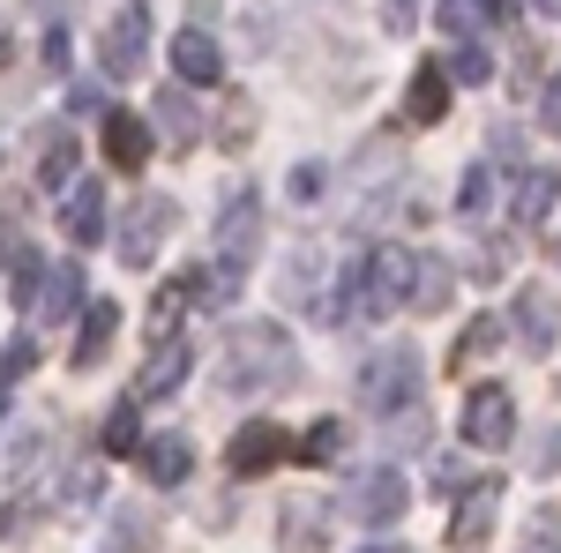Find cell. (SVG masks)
Returning a JSON list of instances; mask_svg holds the SVG:
<instances>
[{
  "mask_svg": "<svg viewBox=\"0 0 561 553\" xmlns=\"http://www.w3.org/2000/svg\"><path fill=\"white\" fill-rule=\"evenodd\" d=\"M531 8H539V15H554V23H561V0H531Z\"/></svg>",
  "mask_w": 561,
  "mask_h": 553,
  "instance_id": "45",
  "label": "cell"
},
{
  "mask_svg": "<svg viewBox=\"0 0 561 553\" xmlns=\"http://www.w3.org/2000/svg\"><path fill=\"white\" fill-rule=\"evenodd\" d=\"M524 553H561V546H554V531L539 523V539H531V546H524Z\"/></svg>",
  "mask_w": 561,
  "mask_h": 553,
  "instance_id": "44",
  "label": "cell"
},
{
  "mask_svg": "<svg viewBox=\"0 0 561 553\" xmlns=\"http://www.w3.org/2000/svg\"><path fill=\"white\" fill-rule=\"evenodd\" d=\"M187 367H195V352L165 337L158 352H150V359H142V375H135V396H173V389L187 382Z\"/></svg>",
  "mask_w": 561,
  "mask_h": 553,
  "instance_id": "17",
  "label": "cell"
},
{
  "mask_svg": "<svg viewBox=\"0 0 561 553\" xmlns=\"http://www.w3.org/2000/svg\"><path fill=\"white\" fill-rule=\"evenodd\" d=\"M412 307H420V314H442V307H449V269H442L434 255H420V285H412Z\"/></svg>",
  "mask_w": 561,
  "mask_h": 553,
  "instance_id": "29",
  "label": "cell"
},
{
  "mask_svg": "<svg viewBox=\"0 0 561 553\" xmlns=\"http://www.w3.org/2000/svg\"><path fill=\"white\" fill-rule=\"evenodd\" d=\"M38 180H45V187H53V195H60L68 180H76V142H68V135H53V150H45Z\"/></svg>",
  "mask_w": 561,
  "mask_h": 553,
  "instance_id": "32",
  "label": "cell"
},
{
  "mask_svg": "<svg viewBox=\"0 0 561 553\" xmlns=\"http://www.w3.org/2000/svg\"><path fill=\"white\" fill-rule=\"evenodd\" d=\"M554 203H561V172H554V165H531V172L517 180V203H510V217H517L524 232H539Z\"/></svg>",
  "mask_w": 561,
  "mask_h": 553,
  "instance_id": "16",
  "label": "cell"
},
{
  "mask_svg": "<svg viewBox=\"0 0 561 553\" xmlns=\"http://www.w3.org/2000/svg\"><path fill=\"white\" fill-rule=\"evenodd\" d=\"M121 546H128V553L158 546V523H142V509H128V516H121Z\"/></svg>",
  "mask_w": 561,
  "mask_h": 553,
  "instance_id": "36",
  "label": "cell"
},
{
  "mask_svg": "<svg viewBox=\"0 0 561 553\" xmlns=\"http://www.w3.org/2000/svg\"><path fill=\"white\" fill-rule=\"evenodd\" d=\"M510 307H517V337H524V352H531V359H547V352H554V337H561V299L547 292V285H524Z\"/></svg>",
  "mask_w": 561,
  "mask_h": 553,
  "instance_id": "10",
  "label": "cell"
},
{
  "mask_svg": "<svg viewBox=\"0 0 561 553\" xmlns=\"http://www.w3.org/2000/svg\"><path fill=\"white\" fill-rule=\"evenodd\" d=\"M404 502H412V486H404V471L397 464H375V471H359L345 486V509L367 523V531H389L397 516H404Z\"/></svg>",
  "mask_w": 561,
  "mask_h": 553,
  "instance_id": "6",
  "label": "cell"
},
{
  "mask_svg": "<svg viewBox=\"0 0 561 553\" xmlns=\"http://www.w3.org/2000/svg\"><path fill=\"white\" fill-rule=\"evenodd\" d=\"M486 210H494V172L472 165L465 187H457V217H465V224H486Z\"/></svg>",
  "mask_w": 561,
  "mask_h": 553,
  "instance_id": "27",
  "label": "cell"
},
{
  "mask_svg": "<svg viewBox=\"0 0 561 553\" xmlns=\"http://www.w3.org/2000/svg\"><path fill=\"white\" fill-rule=\"evenodd\" d=\"M412 396H420V352L412 344H389L367 359V375H359V404L389 419V412H412Z\"/></svg>",
  "mask_w": 561,
  "mask_h": 553,
  "instance_id": "3",
  "label": "cell"
},
{
  "mask_svg": "<svg viewBox=\"0 0 561 553\" xmlns=\"http://www.w3.org/2000/svg\"><path fill=\"white\" fill-rule=\"evenodd\" d=\"M248 135H255V105H248V97H232V105H225L217 142H225V150H248Z\"/></svg>",
  "mask_w": 561,
  "mask_h": 553,
  "instance_id": "33",
  "label": "cell"
},
{
  "mask_svg": "<svg viewBox=\"0 0 561 553\" xmlns=\"http://www.w3.org/2000/svg\"><path fill=\"white\" fill-rule=\"evenodd\" d=\"M494 15H502L494 0H442V31H449V38H479Z\"/></svg>",
  "mask_w": 561,
  "mask_h": 553,
  "instance_id": "25",
  "label": "cell"
},
{
  "mask_svg": "<svg viewBox=\"0 0 561 553\" xmlns=\"http://www.w3.org/2000/svg\"><path fill=\"white\" fill-rule=\"evenodd\" d=\"M494 509H502V479H479L472 494H465V502H457V516H449V539H457V546L472 553L479 539H486V531H494Z\"/></svg>",
  "mask_w": 561,
  "mask_h": 553,
  "instance_id": "13",
  "label": "cell"
},
{
  "mask_svg": "<svg viewBox=\"0 0 561 553\" xmlns=\"http://www.w3.org/2000/svg\"><path fill=\"white\" fill-rule=\"evenodd\" d=\"M68 105H76V113H98V105H105V90H98V83H76V90H68Z\"/></svg>",
  "mask_w": 561,
  "mask_h": 553,
  "instance_id": "43",
  "label": "cell"
},
{
  "mask_svg": "<svg viewBox=\"0 0 561 553\" xmlns=\"http://www.w3.org/2000/svg\"><path fill=\"white\" fill-rule=\"evenodd\" d=\"M135 464H142L150 486H180V479L195 471V441H187V434H158V441H142V457H135Z\"/></svg>",
  "mask_w": 561,
  "mask_h": 553,
  "instance_id": "15",
  "label": "cell"
},
{
  "mask_svg": "<svg viewBox=\"0 0 561 553\" xmlns=\"http://www.w3.org/2000/svg\"><path fill=\"white\" fill-rule=\"evenodd\" d=\"M412 23H420V0H382V31L389 38H404Z\"/></svg>",
  "mask_w": 561,
  "mask_h": 553,
  "instance_id": "37",
  "label": "cell"
},
{
  "mask_svg": "<svg viewBox=\"0 0 561 553\" xmlns=\"http://www.w3.org/2000/svg\"><path fill=\"white\" fill-rule=\"evenodd\" d=\"M187 299H195V285H158V299H150V337H158V344H165V337L180 330Z\"/></svg>",
  "mask_w": 561,
  "mask_h": 553,
  "instance_id": "26",
  "label": "cell"
},
{
  "mask_svg": "<svg viewBox=\"0 0 561 553\" xmlns=\"http://www.w3.org/2000/svg\"><path fill=\"white\" fill-rule=\"evenodd\" d=\"M449 60H420V76H412V90H404V120L412 128H434L442 113H449Z\"/></svg>",
  "mask_w": 561,
  "mask_h": 553,
  "instance_id": "11",
  "label": "cell"
},
{
  "mask_svg": "<svg viewBox=\"0 0 561 553\" xmlns=\"http://www.w3.org/2000/svg\"><path fill=\"white\" fill-rule=\"evenodd\" d=\"M98 53H105V76H113V83L142 76V68H150V15L135 8V15H121V23H105Z\"/></svg>",
  "mask_w": 561,
  "mask_h": 553,
  "instance_id": "8",
  "label": "cell"
},
{
  "mask_svg": "<svg viewBox=\"0 0 561 553\" xmlns=\"http://www.w3.org/2000/svg\"><path fill=\"white\" fill-rule=\"evenodd\" d=\"M105 165L113 172L150 165V120H142V113H105Z\"/></svg>",
  "mask_w": 561,
  "mask_h": 553,
  "instance_id": "12",
  "label": "cell"
},
{
  "mask_svg": "<svg viewBox=\"0 0 561 553\" xmlns=\"http://www.w3.org/2000/svg\"><path fill=\"white\" fill-rule=\"evenodd\" d=\"M225 464H232V479H262V471H277V464H285V426H277V419H248L240 434H232Z\"/></svg>",
  "mask_w": 561,
  "mask_h": 553,
  "instance_id": "9",
  "label": "cell"
},
{
  "mask_svg": "<svg viewBox=\"0 0 561 553\" xmlns=\"http://www.w3.org/2000/svg\"><path fill=\"white\" fill-rule=\"evenodd\" d=\"M113 457H142V412H135V396H121L113 412H105V434H98Z\"/></svg>",
  "mask_w": 561,
  "mask_h": 553,
  "instance_id": "23",
  "label": "cell"
},
{
  "mask_svg": "<svg viewBox=\"0 0 561 553\" xmlns=\"http://www.w3.org/2000/svg\"><path fill=\"white\" fill-rule=\"evenodd\" d=\"M412 285H420V255H404L397 240L367 255L359 269V292H367V314H389V307H412Z\"/></svg>",
  "mask_w": 561,
  "mask_h": 553,
  "instance_id": "5",
  "label": "cell"
},
{
  "mask_svg": "<svg viewBox=\"0 0 561 553\" xmlns=\"http://www.w3.org/2000/svg\"><path fill=\"white\" fill-rule=\"evenodd\" d=\"M76 307H83V269L68 262V269H53V277H45V299H38V314H45V322H68Z\"/></svg>",
  "mask_w": 561,
  "mask_h": 553,
  "instance_id": "24",
  "label": "cell"
},
{
  "mask_svg": "<svg viewBox=\"0 0 561 553\" xmlns=\"http://www.w3.org/2000/svg\"><path fill=\"white\" fill-rule=\"evenodd\" d=\"M322 180H330L322 165H293V203H322Z\"/></svg>",
  "mask_w": 561,
  "mask_h": 553,
  "instance_id": "38",
  "label": "cell"
},
{
  "mask_svg": "<svg viewBox=\"0 0 561 553\" xmlns=\"http://www.w3.org/2000/svg\"><path fill=\"white\" fill-rule=\"evenodd\" d=\"M255 247H262V203L248 195V187H232V203H225V217H217V269H203L210 307L240 299L248 269H255Z\"/></svg>",
  "mask_w": 561,
  "mask_h": 553,
  "instance_id": "2",
  "label": "cell"
},
{
  "mask_svg": "<svg viewBox=\"0 0 561 553\" xmlns=\"http://www.w3.org/2000/svg\"><path fill=\"white\" fill-rule=\"evenodd\" d=\"M277 546L285 553H322V509H314V502H285V516H277Z\"/></svg>",
  "mask_w": 561,
  "mask_h": 553,
  "instance_id": "21",
  "label": "cell"
},
{
  "mask_svg": "<svg viewBox=\"0 0 561 553\" xmlns=\"http://www.w3.org/2000/svg\"><path fill=\"white\" fill-rule=\"evenodd\" d=\"M449 76H457V83H494V53H486L479 38H465L457 53H449Z\"/></svg>",
  "mask_w": 561,
  "mask_h": 553,
  "instance_id": "30",
  "label": "cell"
},
{
  "mask_svg": "<svg viewBox=\"0 0 561 553\" xmlns=\"http://www.w3.org/2000/svg\"><path fill=\"white\" fill-rule=\"evenodd\" d=\"M113 330H121V307H113V299H90L83 330H76V367H83V375L113 352Z\"/></svg>",
  "mask_w": 561,
  "mask_h": 553,
  "instance_id": "20",
  "label": "cell"
},
{
  "mask_svg": "<svg viewBox=\"0 0 561 553\" xmlns=\"http://www.w3.org/2000/svg\"><path fill=\"white\" fill-rule=\"evenodd\" d=\"M217 375H225V389H240V396H270V389L300 382V352H293V337L277 322H240L225 337V367Z\"/></svg>",
  "mask_w": 561,
  "mask_h": 553,
  "instance_id": "1",
  "label": "cell"
},
{
  "mask_svg": "<svg viewBox=\"0 0 561 553\" xmlns=\"http://www.w3.org/2000/svg\"><path fill=\"white\" fill-rule=\"evenodd\" d=\"M38 53H45V68L60 76V68H68V31H45V45H38Z\"/></svg>",
  "mask_w": 561,
  "mask_h": 553,
  "instance_id": "40",
  "label": "cell"
},
{
  "mask_svg": "<svg viewBox=\"0 0 561 553\" xmlns=\"http://www.w3.org/2000/svg\"><path fill=\"white\" fill-rule=\"evenodd\" d=\"M60 224H68V240H76V247H90V240L105 232V187H98V180L68 187V203H60Z\"/></svg>",
  "mask_w": 561,
  "mask_h": 553,
  "instance_id": "19",
  "label": "cell"
},
{
  "mask_svg": "<svg viewBox=\"0 0 561 553\" xmlns=\"http://www.w3.org/2000/svg\"><path fill=\"white\" fill-rule=\"evenodd\" d=\"M539 128H547V135H561V76H554L547 90H539Z\"/></svg>",
  "mask_w": 561,
  "mask_h": 553,
  "instance_id": "39",
  "label": "cell"
},
{
  "mask_svg": "<svg viewBox=\"0 0 561 553\" xmlns=\"http://www.w3.org/2000/svg\"><path fill=\"white\" fill-rule=\"evenodd\" d=\"M457 434H465L472 449H510V434H517V396H510V382H479L472 396H465Z\"/></svg>",
  "mask_w": 561,
  "mask_h": 553,
  "instance_id": "4",
  "label": "cell"
},
{
  "mask_svg": "<svg viewBox=\"0 0 561 553\" xmlns=\"http://www.w3.org/2000/svg\"><path fill=\"white\" fill-rule=\"evenodd\" d=\"M38 285H45V269H38V247H23V240H8V299H15V307H31V299H45Z\"/></svg>",
  "mask_w": 561,
  "mask_h": 553,
  "instance_id": "22",
  "label": "cell"
},
{
  "mask_svg": "<svg viewBox=\"0 0 561 553\" xmlns=\"http://www.w3.org/2000/svg\"><path fill=\"white\" fill-rule=\"evenodd\" d=\"M502 337V322H494V314H479L472 330H465V337H457V352H449V367H465V359H479V352H486V344Z\"/></svg>",
  "mask_w": 561,
  "mask_h": 553,
  "instance_id": "34",
  "label": "cell"
},
{
  "mask_svg": "<svg viewBox=\"0 0 561 553\" xmlns=\"http://www.w3.org/2000/svg\"><path fill=\"white\" fill-rule=\"evenodd\" d=\"M427 486H434V502H465V494H472V486H479V471H465V464H457V457H442V464H434V479H427Z\"/></svg>",
  "mask_w": 561,
  "mask_h": 553,
  "instance_id": "31",
  "label": "cell"
},
{
  "mask_svg": "<svg viewBox=\"0 0 561 553\" xmlns=\"http://www.w3.org/2000/svg\"><path fill=\"white\" fill-rule=\"evenodd\" d=\"M173 195H142L128 217H121V262L128 269H150V255L165 247V232H173Z\"/></svg>",
  "mask_w": 561,
  "mask_h": 553,
  "instance_id": "7",
  "label": "cell"
},
{
  "mask_svg": "<svg viewBox=\"0 0 561 553\" xmlns=\"http://www.w3.org/2000/svg\"><path fill=\"white\" fill-rule=\"evenodd\" d=\"M31 367H38V344H31V337H8V367H0V375H8V389L23 382Z\"/></svg>",
  "mask_w": 561,
  "mask_h": 553,
  "instance_id": "35",
  "label": "cell"
},
{
  "mask_svg": "<svg viewBox=\"0 0 561 553\" xmlns=\"http://www.w3.org/2000/svg\"><path fill=\"white\" fill-rule=\"evenodd\" d=\"M367 553H404V546H367Z\"/></svg>",
  "mask_w": 561,
  "mask_h": 553,
  "instance_id": "46",
  "label": "cell"
},
{
  "mask_svg": "<svg viewBox=\"0 0 561 553\" xmlns=\"http://www.w3.org/2000/svg\"><path fill=\"white\" fill-rule=\"evenodd\" d=\"M486 142H494V158H517V150H524V135L510 128V120H494V135H486Z\"/></svg>",
  "mask_w": 561,
  "mask_h": 553,
  "instance_id": "42",
  "label": "cell"
},
{
  "mask_svg": "<svg viewBox=\"0 0 561 553\" xmlns=\"http://www.w3.org/2000/svg\"><path fill=\"white\" fill-rule=\"evenodd\" d=\"M158 142L165 150H195L203 142V113L187 105V90H158Z\"/></svg>",
  "mask_w": 561,
  "mask_h": 553,
  "instance_id": "18",
  "label": "cell"
},
{
  "mask_svg": "<svg viewBox=\"0 0 561 553\" xmlns=\"http://www.w3.org/2000/svg\"><path fill=\"white\" fill-rule=\"evenodd\" d=\"M173 76L180 83H217V76H225V53H217V38L203 23H187L173 38Z\"/></svg>",
  "mask_w": 561,
  "mask_h": 553,
  "instance_id": "14",
  "label": "cell"
},
{
  "mask_svg": "<svg viewBox=\"0 0 561 553\" xmlns=\"http://www.w3.org/2000/svg\"><path fill=\"white\" fill-rule=\"evenodd\" d=\"M98 494H105V479H98V471H76V486H68V502L83 509V502H98Z\"/></svg>",
  "mask_w": 561,
  "mask_h": 553,
  "instance_id": "41",
  "label": "cell"
},
{
  "mask_svg": "<svg viewBox=\"0 0 561 553\" xmlns=\"http://www.w3.org/2000/svg\"><path fill=\"white\" fill-rule=\"evenodd\" d=\"M300 457L307 464H337V457H345V419H314L307 441H300Z\"/></svg>",
  "mask_w": 561,
  "mask_h": 553,
  "instance_id": "28",
  "label": "cell"
}]
</instances>
